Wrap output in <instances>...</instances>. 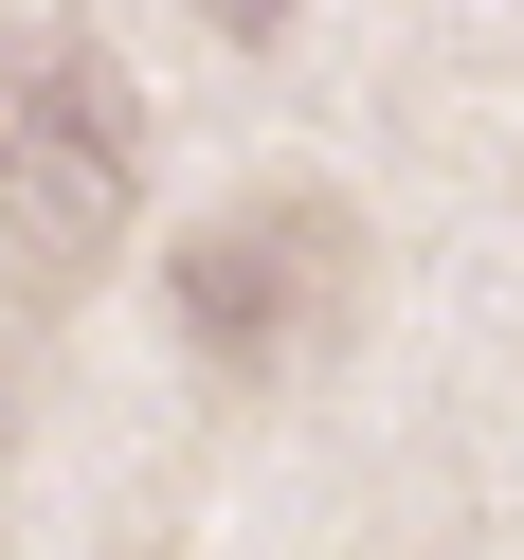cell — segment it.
Wrapping results in <instances>:
<instances>
[{
    "instance_id": "cell-1",
    "label": "cell",
    "mask_w": 524,
    "mask_h": 560,
    "mask_svg": "<svg viewBox=\"0 0 524 560\" xmlns=\"http://www.w3.org/2000/svg\"><path fill=\"white\" fill-rule=\"evenodd\" d=\"M145 218V91L91 19H19L0 37V290L73 307Z\"/></svg>"
},
{
    "instance_id": "cell-2",
    "label": "cell",
    "mask_w": 524,
    "mask_h": 560,
    "mask_svg": "<svg viewBox=\"0 0 524 560\" xmlns=\"http://www.w3.org/2000/svg\"><path fill=\"white\" fill-rule=\"evenodd\" d=\"M163 326H182L199 380H235V398H271V380H307L343 326H362V218L307 182L235 199V218L182 235V271H163Z\"/></svg>"
}]
</instances>
